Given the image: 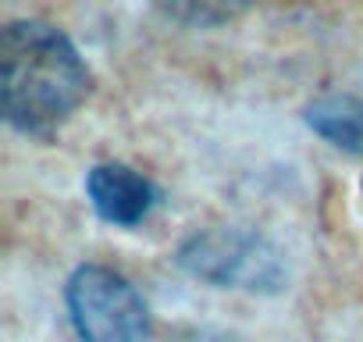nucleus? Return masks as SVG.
Wrapping results in <instances>:
<instances>
[{"mask_svg": "<svg viewBox=\"0 0 363 342\" xmlns=\"http://www.w3.org/2000/svg\"><path fill=\"white\" fill-rule=\"evenodd\" d=\"M306 125L331 146L363 153V96H320L306 107Z\"/></svg>", "mask_w": 363, "mask_h": 342, "instance_id": "39448f33", "label": "nucleus"}, {"mask_svg": "<svg viewBox=\"0 0 363 342\" xmlns=\"http://www.w3.org/2000/svg\"><path fill=\"white\" fill-rule=\"evenodd\" d=\"M93 75L50 22H8L0 36V111L26 136H50L89 96Z\"/></svg>", "mask_w": 363, "mask_h": 342, "instance_id": "f257e3e1", "label": "nucleus"}, {"mask_svg": "<svg viewBox=\"0 0 363 342\" xmlns=\"http://www.w3.org/2000/svg\"><path fill=\"white\" fill-rule=\"evenodd\" d=\"M178 267L214 289L278 292L285 282L281 250L246 228H203L193 232L174 253Z\"/></svg>", "mask_w": 363, "mask_h": 342, "instance_id": "f03ea898", "label": "nucleus"}, {"mask_svg": "<svg viewBox=\"0 0 363 342\" xmlns=\"http://www.w3.org/2000/svg\"><path fill=\"white\" fill-rule=\"evenodd\" d=\"M68 321L79 342H146L150 338V307L135 285L107 267L82 264L65 285Z\"/></svg>", "mask_w": 363, "mask_h": 342, "instance_id": "7ed1b4c3", "label": "nucleus"}, {"mask_svg": "<svg viewBox=\"0 0 363 342\" xmlns=\"http://www.w3.org/2000/svg\"><path fill=\"white\" fill-rule=\"evenodd\" d=\"M150 4L178 26L214 29V26H228L239 15H246L257 0H150Z\"/></svg>", "mask_w": 363, "mask_h": 342, "instance_id": "423d86ee", "label": "nucleus"}, {"mask_svg": "<svg viewBox=\"0 0 363 342\" xmlns=\"http://www.w3.org/2000/svg\"><path fill=\"white\" fill-rule=\"evenodd\" d=\"M86 197L107 225L132 228L157 207V186L128 164H96L86 175Z\"/></svg>", "mask_w": 363, "mask_h": 342, "instance_id": "20e7f679", "label": "nucleus"}]
</instances>
